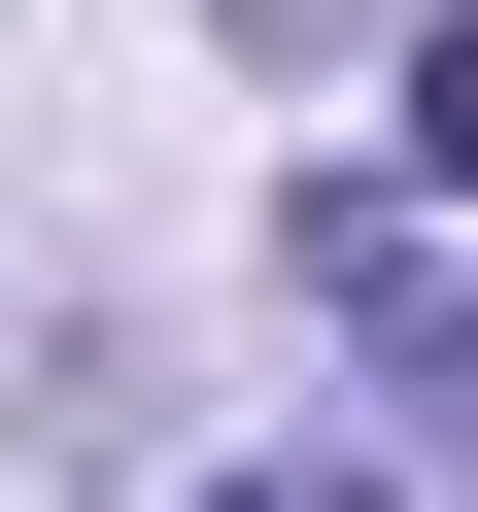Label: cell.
Here are the masks:
<instances>
[{"instance_id": "1", "label": "cell", "mask_w": 478, "mask_h": 512, "mask_svg": "<svg viewBox=\"0 0 478 512\" xmlns=\"http://www.w3.org/2000/svg\"><path fill=\"white\" fill-rule=\"evenodd\" d=\"M205 512H376V478H205Z\"/></svg>"}]
</instances>
